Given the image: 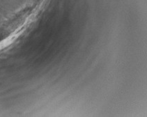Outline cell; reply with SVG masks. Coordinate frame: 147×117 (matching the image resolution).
<instances>
[{
    "instance_id": "cell-1",
    "label": "cell",
    "mask_w": 147,
    "mask_h": 117,
    "mask_svg": "<svg viewBox=\"0 0 147 117\" xmlns=\"http://www.w3.org/2000/svg\"><path fill=\"white\" fill-rule=\"evenodd\" d=\"M19 34H18L17 33H14L13 34H12L11 36H10L9 37H8L7 38H6L5 40H2V41L0 43V50H1V49L6 48V46H8V45H9L10 44L12 43L13 41L16 39V38L18 37V36Z\"/></svg>"
}]
</instances>
